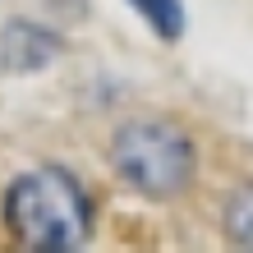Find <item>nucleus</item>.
I'll return each instance as SVG.
<instances>
[{"mask_svg": "<svg viewBox=\"0 0 253 253\" xmlns=\"http://www.w3.org/2000/svg\"><path fill=\"white\" fill-rule=\"evenodd\" d=\"M5 230L14 244L37 253L79 249L92 230V207L83 184L60 166H37L5 189Z\"/></svg>", "mask_w": 253, "mask_h": 253, "instance_id": "f257e3e1", "label": "nucleus"}, {"mask_svg": "<svg viewBox=\"0 0 253 253\" xmlns=\"http://www.w3.org/2000/svg\"><path fill=\"white\" fill-rule=\"evenodd\" d=\"M111 161L129 189L147 198H170L193 175V143L166 120H133L115 133Z\"/></svg>", "mask_w": 253, "mask_h": 253, "instance_id": "f03ea898", "label": "nucleus"}, {"mask_svg": "<svg viewBox=\"0 0 253 253\" xmlns=\"http://www.w3.org/2000/svg\"><path fill=\"white\" fill-rule=\"evenodd\" d=\"M129 5L157 28V37L175 42V37L184 33V9H180V0H129Z\"/></svg>", "mask_w": 253, "mask_h": 253, "instance_id": "7ed1b4c3", "label": "nucleus"}, {"mask_svg": "<svg viewBox=\"0 0 253 253\" xmlns=\"http://www.w3.org/2000/svg\"><path fill=\"white\" fill-rule=\"evenodd\" d=\"M226 230L240 249H253V189H240L226 207Z\"/></svg>", "mask_w": 253, "mask_h": 253, "instance_id": "20e7f679", "label": "nucleus"}]
</instances>
